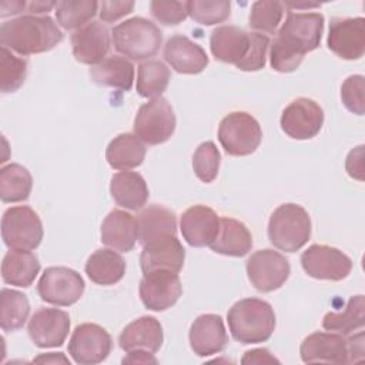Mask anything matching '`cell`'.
I'll return each instance as SVG.
<instances>
[{"instance_id": "7c38bea8", "label": "cell", "mask_w": 365, "mask_h": 365, "mask_svg": "<svg viewBox=\"0 0 365 365\" xmlns=\"http://www.w3.org/2000/svg\"><path fill=\"white\" fill-rule=\"evenodd\" d=\"M110 334L100 325L86 322L77 325L68 341V354L76 364L96 365L103 362L111 352Z\"/></svg>"}, {"instance_id": "d590c367", "label": "cell", "mask_w": 365, "mask_h": 365, "mask_svg": "<svg viewBox=\"0 0 365 365\" xmlns=\"http://www.w3.org/2000/svg\"><path fill=\"white\" fill-rule=\"evenodd\" d=\"M170 81V70L160 60H147L137 70V93L145 98H157L165 91Z\"/></svg>"}, {"instance_id": "74e56055", "label": "cell", "mask_w": 365, "mask_h": 365, "mask_svg": "<svg viewBox=\"0 0 365 365\" xmlns=\"http://www.w3.org/2000/svg\"><path fill=\"white\" fill-rule=\"evenodd\" d=\"M284 4L274 0H259L252 3L248 26L252 30L274 34L282 20Z\"/></svg>"}, {"instance_id": "8d00e7d4", "label": "cell", "mask_w": 365, "mask_h": 365, "mask_svg": "<svg viewBox=\"0 0 365 365\" xmlns=\"http://www.w3.org/2000/svg\"><path fill=\"white\" fill-rule=\"evenodd\" d=\"M98 1L94 0H63L57 1L56 19L64 30L81 29L97 14Z\"/></svg>"}, {"instance_id": "836d02e7", "label": "cell", "mask_w": 365, "mask_h": 365, "mask_svg": "<svg viewBox=\"0 0 365 365\" xmlns=\"http://www.w3.org/2000/svg\"><path fill=\"white\" fill-rule=\"evenodd\" d=\"M365 324L364 295L349 298L344 311L328 312L322 319V328L341 335H351L355 329H361Z\"/></svg>"}, {"instance_id": "d6a6232c", "label": "cell", "mask_w": 365, "mask_h": 365, "mask_svg": "<svg viewBox=\"0 0 365 365\" xmlns=\"http://www.w3.org/2000/svg\"><path fill=\"white\" fill-rule=\"evenodd\" d=\"M33 178L21 164L11 163L0 170V198L3 202L26 201L31 192Z\"/></svg>"}, {"instance_id": "ba28073f", "label": "cell", "mask_w": 365, "mask_h": 365, "mask_svg": "<svg viewBox=\"0 0 365 365\" xmlns=\"http://www.w3.org/2000/svg\"><path fill=\"white\" fill-rule=\"evenodd\" d=\"M175 114L164 97L144 103L134 118V134L150 145L165 143L175 130Z\"/></svg>"}, {"instance_id": "f546056e", "label": "cell", "mask_w": 365, "mask_h": 365, "mask_svg": "<svg viewBox=\"0 0 365 365\" xmlns=\"http://www.w3.org/2000/svg\"><path fill=\"white\" fill-rule=\"evenodd\" d=\"M40 272V261L30 251L10 250L1 262V278L6 284L16 287H30Z\"/></svg>"}, {"instance_id": "60d3db41", "label": "cell", "mask_w": 365, "mask_h": 365, "mask_svg": "<svg viewBox=\"0 0 365 365\" xmlns=\"http://www.w3.org/2000/svg\"><path fill=\"white\" fill-rule=\"evenodd\" d=\"M221 155L217 145L212 141L201 143L192 155V170L198 180L202 182H211L217 178L220 170Z\"/></svg>"}, {"instance_id": "8992f818", "label": "cell", "mask_w": 365, "mask_h": 365, "mask_svg": "<svg viewBox=\"0 0 365 365\" xmlns=\"http://www.w3.org/2000/svg\"><path fill=\"white\" fill-rule=\"evenodd\" d=\"M1 238L9 250H36L43 240L38 214L29 205L7 208L1 218Z\"/></svg>"}, {"instance_id": "ab89813d", "label": "cell", "mask_w": 365, "mask_h": 365, "mask_svg": "<svg viewBox=\"0 0 365 365\" xmlns=\"http://www.w3.org/2000/svg\"><path fill=\"white\" fill-rule=\"evenodd\" d=\"M27 76V61L14 56L7 47L1 46L0 54V88L1 93L19 90Z\"/></svg>"}, {"instance_id": "7a4b0ae2", "label": "cell", "mask_w": 365, "mask_h": 365, "mask_svg": "<svg viewBox=\"0 0 365 365\" xmlns=\"http://www.w3.org/2000/svg\"><path fill=\"white\" fill-rule=\"evenodd\" d=\"M63 33L50 16L26 14L1 23L0 43L21 56L38 54L54 48Z\"/></svg>"}, {"instance_id": "e575fe53", "label": "cell", "mask_w": 365, "mask_h": 365, "mask_svg": "<svg viewBox=\"0 0 365 365\" xmlns=\"http://www.w3.org/2000/svg\"><path fill=\"white\" fill-rule=\"evenodd\" d=\"M30 302L27 297L16 289L3 288L0 292V327L4 332H13L27 321Z\"/></svg>"}, {"instance_id": "e0dca14e", "label": "cell", "mask_w": 365, "mask_h": 365, "mask_svg": "<svg viewBox=\"0 0 365 365\" xmlns=\"http://www.w3.org/2000/svg\"><path fill=\"white\" fill-rule=\"evenodd\" d=\"M73 56L77 61L96 66L106 60L110 47V31L100 21H91L71 34Z\"/></svg>"}, {"instance_id": "ee69618b", "label": "cell", "mask_w": 365, "mask_h": 365, "mask_svg": "<svg viewBox=\"0 0 365 365\" xmlns=\"http://www.w3.org/2000/svg\"><path fill=\"white\" fill-rule=\"evenodd\" d=\"M151 16L165 26H177L188 16L185 1H158L150 3Z\"/></svg>"}, {"instance_id": "30bf717a", "label": "cell", "mask_w": 365, "mask_h": 365, "mask_svg": "<svg viewBox=\"0 0 365 365\" xmlns=\"http://www.w3.org/2000/svg\"><path fill=\"white\" fill-rule=\"evenodd\" d=\"M291 272L288 259L271 248L258 250L247 259L250 282L261 292H271L284 285Z\"/></svg>"}, {"instance_id": "d6986e66", "label": "cell", "mask_w": 365, "mask_h": 365, "mask_svg": "<svg viewBox=\"0 0 365 365\" xmlns=\"http://www.w3.org/2000/svg\"><path fill=\"white\" fill-rule=\"evenodd\" d=\"M190 345L195 355L210 356L224 351L228 335L224 321L217 314H202L197 317L190 328Z\"/></svg>"}, {"instance_id": "4dcf8cb0", "label": "cell", "mask_w": 365, "mask_h": 365, "mask_svg": "<svg viewBox=\"0 0 365 365\" xmlns=\"http://www.w3.org/2000/svg\"><path fill=\"white\" fill-rule=\"evenodd\" d=\"M87 277L98 285H114L125 274V262L114 250L100 248L94 251L86 262Z\"/></svg>"}, {"instance_id": "d4e9b609", "label": "cell", "mask_w": 365, "mask_h": 365, "mask_svg": "<svg viewBox=\"0 0 365 365\" xmlns=\"http://www.w3.org/2000/svg\"><path fill=\"white\" fill-rule=\"evenodd\" d=\"M250 47V33L237 26H220L212 30L210 50L212 56L228 64H238Z\"/></svg>"}, {"instance_id": "f35d334b", "label": "cell", "mask_w": 365, "mask_h": 365, "mask_svg": "<svg viewBox=\"0 0 365 365\" xmlns=\"http://www.w3.org/2000/svg\"><path fill=\"white\" fill-rule=\"evenodd\" d=\"M185 6L188 16L202 26L222 23L231 14V3L228 0H191L185 1Z\"/></svg>"}, {"instance_id": "3957f363", "label": "cell", "mask_w": 365, "mask_h": 365, "mask_svg": "<svg viewBox=\"0 0 365 365\" xmlns=\"http://www.w3.org/2000/svg\"><path fill=\"white\" fill-rule=\"evenodd\" d=\"M227 321L232 338L241 344L265 342L275 329L274 309L259 298L237 301L230 308Z\"/></svg>"}, {"instance_id": "816d5d0a", "label": "cell", "mask_w": 365, "mask_h": 365, "mask_svg": "<svg viewBox=\"0 0 365 365\" xmlns=\"http://www.w3.org/2000/svg\"><path fill=\"white\" fill-rule=\"evenodd\" d=\"M34 362H46V364H70V361L61 354V352H50V354H44L40 355L37 358H34Z\"/></svg>"}, {"instance_id": "6da1fadb", "label": "cell", "mask_w": 365, "mask_h": 365, "mask_svg": "<svg viewBox=\"0 0 365 365\" xmlns=\"http://www.w3.org/2000/svg\"><path fill=\"white\" fill-rule=\"evenodd\" d=\"M322 31L324 16L321 13L289 11L269 46L271 67L278 73L297 70L304 56L319 46Z\"/></svg>"}, {"instance_id": "7402d4cb", "label": "cell", "mask_w": 365, "mask_h": 365, "mask_svg": "<svg viewBox=\"0 0 365 365\" xmlns=\"http://www.w3.org/2000/svg\"><path fill=\"white\" fill-rule=\"evenodd\" d=\"M185 259V250L177 237H165L143 245L140 265L143 272L168 269L180 272Z\"/></svg>"}, {"instance_id": "277c9868", "label": "cell", "mask_w": 365, "mask_h": 365, "mask_svg": "<svg viewBox=\"0 0 365 365\" xmlns=\"http://www.w3.org/2000/svg\"><path fill=\"white\" fill-rule=\"evenodd\" d=\"M311 237V218L298 204H282L269 217L268 238L271 244L285 252L301 250Z\"/></svg>"}, {"instance_id": "44dd1931", "label": "cell", "mask_w": 365, "mask_h": 365, "mask_svg": "<svg viewBox=\"0 0 365 365\" xmlns=\"http://www.w3.org/2000/svg\"><path fill=\"white\" fill-rule=\"evenodd\" d=\"M164 60L181 74H198L208 66V56L204 48L187 36H171L163 51Z\"/></svg>"}, {"instance_id": "f907efd6", "label": "cell", "mask_w": 365, "mask_h": 365, "mask_svg": "<svg viewBox=\"0 0 365 365\" xmlns=\"http://www.w3.org/2000/svg\"><path fill=\"white\" fill-rule=\"evenodd\" d=\"M57 3L56 1H43V0H34V1H29L26 6L27 13L30 14H43L50 11L53 7H56Z\"/></svg>"}, {"instance_id": "c3c4849f", "label": "cell", "mask_w": 365, "mask_h": 365, "mask_svg": "<svg viewBox=\"0 0 365 365\" xmlns=\"http://www.w3.org/2000/svg\"><path fill=\"white\" fill-rule=\"evenodd\" d=\"M123 364H157V359L153 352L144 349H135L127 352V356L123 358Z\"/></svg>"}, {"instance_id": "b9f144b4", "label": "cell", "mask_w": 365, "mask_h": 365, "mask_svg": "<svg viewBox=\"0 0 365 365\" xmlns=\"http://www.w3.org/2000/svg\"><path fill=\"white\" fill-rule=\"evenodd\" d=\"M269 47V38L262 33H250V47L245 57L235 64L242 71H258L264 68L267 50Z\"/></svg>"}, {"instance_id": "ffe728a7", "label": "cell", "mask_w": 365, "mask_h": 365, "mask_svg": "<svg viewBox=\"0 0 365 365\" xmlns=\"http://www.w3.org/2000/svg\"><path fill=\"white\" fill-rule=\"evenodd\" d=\"M180 228L191 247H210L218 234L220 217L210 207L194 205L182 212Z\"/></svg>"}, {"instance_id": "bcb514c9", "label": "cell", "mask_w": 365, "mask_h": 365, "mask_svg": "<svg viewBox=\"0 0 365 365\" xmlns=\"http://www.w3.org/2000/svg\"><path fill=\"white\" fill-rule=\"evenodd\" d=\"M345 167L349 177L356 178L359 181L364 180V145L356 147L348 154Z\"/></svg>"}, {"instance_id": "9c48e42d", "label": "cell", "mask_w": 365, "mask_h": 365, "mask_svg": "<svg viewBox=\"0 0 365 365\" xmlns=\"http://www.w3.org/2000/svg\"><path fill=\"white\" fill-rule=\"evenodd\" d=\"M83 277L67 267H48L41 274L37 292L44 302L57 307L76 304L84 292Z\"/></svg>"}, {"instance_id": "ac0fdd59", "label": "cell", "mask_w": 365, "mask_h": 365, "mask_svg": "<svg viewBox=\"0 0 365 365\" xmlns=\"http://www.w3.org/2000/svg\"><path fill=\"white\" fill-rule=\"evenodd\" d=\"M299 354L305 364H348V342L338 332H314L302 341Z\"/></svg>"}, {"instance_id": "83f0119b", "label": "cell", "mask_w": 365, "mask_h": 365, "mask_svg": "<svg viewBox=\"0 0 365 365\" xmlns=\"http://www.w3.org/2000/svg\"><path fill=\"white\" fill-rule=\"evenodd\" d=\"M110 192L117 205L137 211L148 200V187L141 174L134 171H120L111 177Z\"/></svg>"}, {"instance_id": "9a60e30c", "label": "cell", "mask_w": 365, "mask_h": 365, "mask_svg": "<svg viewBox=\"0 0 365 365\" xmlns=\"http://www.w3.org/2000/svg\"><path fill=\"white\" fill-rule=\"evenodd\" d=\"M328 48L344 60H358L365 53V19L338 17L329 23Z\"/></svg>"}, {"instance_id": "8fae6325", "label": "cell", "mask_w": 365, "mask_h": 365, "mask_svg": "<svg viewBox=\"0 0 365 365\" xmlns=\"http://www.w3.org/2000/svg\"><path fill=\"white\" fill-rule=\"evenodd\" d=\"M304 271L315 279L341 281L346 278L352 269L351 258L341 250L312 244L301 255Z\"/></svg>"}, {"instance_id": "4fadbf2b", "label": "cell", "mask_w": 365, "mask_h": 365, "mask_svg": "<svg viewBox=\"0 0 365 365\" xmlns=\"http://www.w3.org/2000/svg\"><path fill=\"white\" fill-rule=\"evenodd\" d=\"M138 291L145 308L160 312L171 308L178 301L182 294V285L177 272L154 269L144 272Z\"/></svg>"}, {"instance_id": "f1b7e54d", "label": "cell", "mask_w": 365, "mask_h": 365, "mask_svg": "<svg viewBox=\"0 0 365 365\" xmlns=\"http://www.w3.org/2000/svg\"><path fill=\"white\" fill-rule=\"evenodd\" d=\"M90 78L97 86L113 87L130 91L134 83V66L125 57L110 56L101 63L93 66L88 71Z\"/></svg>"}, {"instance_id": "7dc6e473", "label": "cell", "mask_w": 365, "mask_h": 365, "mask_svg": "<svg viewBox=\"0 0 365 365\" xmlns=\"http://www.w3.org/2000/svg\"><path fill=\"white\" fill-rule=\"evenodd\" d=\"M279 364V361L269 354L265 348L247 351L241 359V364Z\"/></svg>"}, {"instance_id": "2e32d148", "label": "cell", "mask_w": 365, "mask_h": 365, "mask_svg": "<svg viewBox=\"0 0 365 365\" xmlns=\"http://www.w3.org/2000/svg\"><path fill=\"white\" fill-rule=\"evenodd\" d=\"M27 331L38 348L61 346L70 331V317L58 308H40L31 315Z\"/></svg>"}, {"instance_id": "1f68e13d", "label": "cell", "mask_w": 365, "mask_h": 365, "mask_svg": "<svg viewBox=\"0 0 365 365\" xmlns=\"http://www.w3.org/2000/svg\"><path fill=\"white\" fill-rule=\"evenodd\" d=\"M145 151V145L135 134L123 133L110 141L106 158L111 168L127 171L143 164Z\"/></svg>"}, {"instance_id": "4316f807", "label": "cell", "mask_w": 365, "mask_h": 365, "mask_svg": "<svg viewBox=\"0 0 365 365\" xmlns=\"http://www.w3.org/2000/svg\"><path fill=\"white\" fill-rule=\"evenodd\" d=\"M138 241L141 245L165 237H175V214L163 205H148L137 217Z\"/></svg>"}, {"instance_id": "7bdbcfd3", "label": "cell", "mask_w": 365, "mask_h": 365, "mask_svg": "<svg viewBox=\"0 0 365 365\" xmlns=\"http://www.w3.org/2000/svg\"><path fill=\"white\" fill-rule=\"evenodd\" d=\"M365 78L361 74L349 76L341 87V100L346 110L356 115L365 113Z\"/></svg>"}, {"instance_id": "5bb4252c", "label": "cell", "mask_w": 365, "mask_h": 365, "mask_svg": "<svg viewBox=\"0 0 365 365\" xmlns=\"http://www.w3.org/2000/svg\"><path fill=\"white\" fill-rule=\"evenodd\" d=\"M324 124V111L311 98L299 97L291 101L282 111L281 128L295 140H309L315 137Z\"/></svg>"}, {"instance_id": "603a6c76", "label": "cell", "mask_w": 365, "mask_h": 365, "mask_svg": "<svg viewBox=\"0 0 365 365\" xmlns=\"http://www.w3.org/2000/svg\"><path fill=\"white\" fill-rule=\"evenodd\" d=\"M163 327L154 317H140L130 322L118 336V345L123 351L130 352L144 349L155 354L163 345Z\"/></svg>"}, {"instance_id": "484cf974", "label": "cell", "mask_w": 365, "mask_h": 365, "mask_svg": "<svg viewBox=\"0 0 365 365\" xmlns=\"http://www.w3.org/2000/svg\"><path fill=\"white\" fill-rule=\"evenodd\" d=\"M252 235L247 225L235 218H220V230L210 248L228 257H244L251 251Z\"/></svg>"}, {"instance_id": "52a82bcc", "label": "cell", "mask_w": 365, "mask_h": 365, "mask_svg": "<svg viewBox=\"0 0 365 365\" xmlns=\"http://www.w3.org/2000/svg\"><path fill=\"white\" fill-rule=\"evenodd\" d=\"M262 138L259 123L245 111L225 115L218 125V141L228 155L242 157L252 154Z\"/></svg>"}, {"instance_id": "cb8c5ba5", "label": "cell", "mask_w": 365, "mask_h": 365, "mask_svg": "<svg viewBox=\"0 0 365 365\" xmlns=\"http://www.w3.org/2000/svg\"><path fill=\"white\" fill-rule=\"evenodd\" d=\"M138 240L137 218L123 210H113L101 224V242L107 247L128 252Z\"/></svg>"}, {"instance_id": "681fc988", "label": "cell", "mask_w": 365, "mask_h": 365, "mask_svg": "<svg viewBox=\"0 0 365 365\" xmlns=\"http://www.w3.org/2000/svg\"><path fill=\"white\" fill-rule=\"evenodd\" d=\"M26 6H27V1H20V0H16V1H1L0 3V16L6 17V16H10V14L23 13Z\"/></svg>"}, {"instance_id": "f6af8a7d", "label": "cell", "mask_w": 365, "mask_h": 365, "mask_svg": "<svg viewBox=\"0 0 365 365\" xmlns=\"http://www.w3.org/2000/svg\"><path fill=\"white\" fill-rule=\"evenodd\" d=\"M98 16L106 23H113L127 14L134 9V1H101L98 3Z\"/></svg>"}, {"instance_id": "5b68a950", "label": "cell", "mask_w": 365, "mask_h": 365, "mask_svg": "<svg viewBox=\"0 0 365 365\" xmlns=\"http://www.w3.org/2000/svg\"><path fill=\"white\" fill-rule=\"evenodd\" d=\"M114 48L131 60L154 57L163 43L161 30L144 17H131L111 30Z\"/></svg>"}]
</instances>
